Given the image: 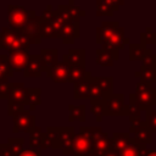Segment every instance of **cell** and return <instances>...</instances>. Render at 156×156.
<instances>
[{
  "mask_svg": "<svg viewBox=\"0 0 156 156\" xmlns=\"http://www.w3.org/2000/svg\"><path fill=\"white\" fill-rule=\"evenodd\" d=\"M41 17L37 15L35 10H29V17L24 27L20 30L29 41V44H40L41 43V30H40Z\"/></svg>",
  "mask_w": 156,
  "mask_h": 156,
  "instance_id": "6da1fadb",
  "label": "cell"
},
{
  "mask_svg": "<svg viewBox=\"0 0 156 156\" xmlns=\"http://www.w3.org/2000/svg\"><path fill=\"white\" fill-rule=\"evenodd\" d=\"M105 104V116H128L129 108L128 104L124 102V95L121 93H112L106 99Z\"/></svg>",
  "mask_w": 156,
  "mask_h": 156,
  "instance_id": "7a4b0ae2",
  "label": "cell"
},
{
  "mask_svg": "<svg viewBox=\"0 0 156 156\" xmlns=\"http://www.w3.org/2000/svg\"><path fill=\"white\" fill-rule=\"evenodd\" d=\"M12 121H13V127H12L13 133H32L37 127L35 116L32 115V112L26 108L12 116Z\"/></svg>",
  "mask_w": 156,
  "mask_h": 156,
  "instance_id": "3957f363",
  "label": "cell"
},
{
  "mask_svg": "<svg viewBox=\"0 0 156 156\" xmlns=\"http://www.w3.org/2000/svg\"><path fill=\"white\" fill-rule=\"evenodd\" d=\"M28 17H29V11L23 6L15 4L7 5V18H9L10 28L15 30H21L27 23Z\"/></svg>",
  "mask_w": 156,
  "mask_h": 156,
  "instance_id": "277c9868",
  "label": "cell"
},
{
  "mask_svg": "<svg viewBox=\"0 0 156 156\" xmlns=\"http://www.w3.org/2000/svg\"><path fill=\"white\" fill-rule=\"evenodd\" d=\"M124 39H126V37H124V27L119 26L115 30V33L106 41H104L101 44V48L107 50L108 52H111L113 60L117 61V60H119V51L123 50V48L126 45L124 44Z\"/></svg>",
  "mask_w": 156,
  "mask_h": 156,
  "instance_id": "5b68a950",
  "label": "cell"
},
{
  "mask_svg": "<svg viewBox=\"0 0 156 156\" xmlns=\"http://www.w3.org/2000/svg\"><path fill=\"white\" fill-rule=\"evenodd\" d=\"M91 141L82 133H76L73 140H72V144L66 149L63 150V155H80V154H90L91 151Z\"/></svg>",
  "mask_w": 156,
  "mask_h": 156,
  "instance_id": "8992f818",
  "label": "cell"
},
{
  "mask_svg": "<svg viewBox=\"0 0 156 156\" xmlns=\"http://www.w3.org/2000/svg\"><path fill=\"white\" fill-rule=\"evenodd\" d=\"M44 72V65L39 54H29L28 63L23 69V76L26 78H38Z\"/></svg>",
  "mask_w": 156,
  "mask_h": 156,
  "instance_id": "52a82bcc",
  "label": "cell"
},
{
  "mask_svg": "<svg viewBox=\"0 0 156 156\" xmlns=\"http://www.w3.org/2000/svg\"><path fill=\"white\" fill-rule=\"evenodd\" d=\"M68 69L69 66L66 62H57L55 66L45 71L46 76L55 83H67L68 82Z\"/></svg>",
  "mask_w": 156,
  "mask_h": 156,
  "instance_id": "ba28073f",
  "label": "cell"
},
{
  "mask_svg": "<svg viewBox=\"0 0 156 156\" xmlns=\"http://www.w3.org/2000/svg\"><path fill=\"white\" fill-rule=\"evenodd\" d=\"M135 100L140 107L141 111H147L156 106V91L155 88L150 90H144V91H135L134 93Z\"/></svg>",
  "mask_w": 156,
  "mask_h": 156,
  "instance_id": "9c48e42d",
  "label": "cell"
},
{
  "mask_svg": "<svg viewBox=\"0 0 156 156\" xmlns=\"http://www.w3.org/2000/svg\"><path fill=\"white\" fill-rule=\"evenodd\" d=\"M118 27H119L118 21H104L101 26L96 28V40H95L96 44L101 45L104 41H106Z\"/></svg>",
  "mask_w": 156,
  "mask_h": 156,
  "instance_id": "30bf717a",
  "label": "cell"
},
{
  "mask_svg": "<svg viewBox=\"0 0 156 156\" xmlns=\"http://www.w3.org/2000/svg\"><path fill=\"white\" fill-rule=\"evenodd\" d=\"M130 139H132V135L129 134V132H126V133L115 132V133H112L108 151L119 155V152L128 145V143L130 141Z\"/></svg>",
  "mask_w": 156,
  "mask_h": 156,
  "instance_id": "8fae6325",
  "label": "cell"
},
{
  "mask_svg": "<svg viewBox=\"0 0 156 156\" xmlns=\"http://www.w3.org/2000/svg\"><path fill=\"white\" fill-rule=\"evenodd\" d=\"M74 135H76L74 127H60L58 138H57V143H56L55 149L61 150V151L66 150L72 144Z\"/></svg>",
  "mask_w": 156,
  "mask_h": 156,
  "instance_id": "7c38bea8",
  "label": "cell"
},
{
  "mask_svg": "<svg viewBox=\"0 0 156 156\" xmlns=\"http://www.w3.org/2000/svg\"><path fill=\"white\" fill-rule=\"evenodd\" d=\"M91 72L88 71L87 76L84 79H82L80 82L73 84V98L76 100H80V99H89V91H90V80H91Z\"/></svg>",
  "mask_w": 156,
  "mask_h": 156,
  "instance_id": "4fadbf2b",
  "label": "cell"
},
{
  "mask_svg": "<svg viewBox=\"0 0 156 156\" xmlns=\"http://www.w3.org/2000/svg\"><path fill=\"white\" fill-rule=\"evenodd\" d=\"M27 89L24 87V83L22 82H15L12 83V87L10 89L7 101H13L17 104H21L26 106V98H27Z\"/></svg>",
  "mask_w": 156,
  "mask_h": 156,
  "instance_id": "5bb4252c",
  "label": "cell"
},
{
  "mask_svg": "<svg viewBox=\"0 0 156 156\" xmlns=\"http://www.w3.org/2000/svg\"><path fill=\"white\" fill-rule=\"evenodd\" d=\"M63 62L68 66H83L85 67V49H69L63 55Z\"/></svg>",
  "mask_w": 156,
  "mask_h": 156,
  "instance_id": "9a60e30c",
  "label": "cell"
},
{
  "mask_svg": "<svg viewBox=\"0 0 156 156\" xmlns=\"http://www.w3.org/2000/svg\"><path fill=\"white\" fill-rule=\"evenodd\" d=\"M133 139L139 144H151L152 143V130L149 128L145 121H141L140 124L136 127V129L133 133Z\"/></svg>",
  "mask_w": 156,
  "mask_h": 156,
  "instance_id": "2e32d148",
  "label": "cell"
},
{
  "mask_svg": "<svg viewBox=\"0 0 156 156\" xmlns=\"http://www.w3.org/2000/svg\"><path fill=\"white\" fill-rule=\"evenodd\" d=\"M80 35L79 32V24H69V26H62L58 38L62 40L63 44H73L76 39H78Z\"/></svg>",
  "mask_w": 156,
  "mask_h": 156,
  "instance_id": "e0dca14e",
  "label": "cell"
},
{
  "mask_svg": "<svg viewBox=\"0 0 156 156\" xmlns=\"http://www.w3.org/2000/svg\"><path fill=\"white\" fill-rule=\"evenodd\" d=\"M146 154H147L146 145L139 144L132 138L128 145L119 152L118 156H146Z\"/></svg>",
  "mask_w": 156,
  "mask_h": 156,
  "instance_id": "ac0fdd59",
  "label": "cell"
},
{
  "mask_svg": "<svg viewBox=\"0 0 156 156\" xmlns=\"http://www.w3.org/2000/svg\"><path fill=\"white\" fill-rule=\"evenodd\" d=\"M28 57L29 52L28 51H22V52H16L9 56L10 60V66L13 72H21L26 68L28 63Z\"/></svg>",
  "mask_w": 156,
  "mask_h": 156,
  "instance_id": "d6986e66",
  "label": "cell"
},
{
  "mask_svg": "<svg viewBox=\"0 0 156 156\" xmlns=\"http://www.w3.org/2000/svg\"><path fill=\"white\" fill-rule=\"evenodd\" d=\"M39 55H40L43 65H44V71L55 66L58 62V50L57 49H41Z\"/></svg>",
  "mask_w": 156,
  "mask_h": 156,
  "instance_id": "ffe728a7",
  "label": "cell"
},
{
  "mask_svg": "<svg viewBox=\"0 0 156 156\" xmlns=\"http://www.w3.org/2000/svg\"><path fill=\"white\" fill-rule=\"evenodd\" d=\"M29 49H30V44L28 41V39L20 32L17 38L15 39V41L11 44V46L6 50L7 51V55H12V54H16V52H22V51H28L29 52Z\"/></svg>",
  "mask_w": 156,
  "mask_h": 156,
  "instance_id": "44dd1931",
  "label": "cell"
},
{
  "mask_svg": "<svg viewBox=\"0 0 156 156\" xmlns=\"http://www.w3.org/2000/svg\"><path fill=\"white\" fill-rule=\"evenodd\" d=\"M20 30H15L10 27H2L0 30V49H9L17 38Z\"/></svg>",
  "mask_w": 156,
  "mask_h": 156,
  "instance_id": "7402d4cb",
  "label": "cell"
},
{
  "mask_svg": "<svg viewBox=\"0 0 156 156\" xmlns=\"http://www.w3.org/2000/svg\"><path fill=\"white\" fill-rule=\"evenodd\" d=\"M95 84L101 91L104 99L113 93V78L112 77H93Z\"/></svg>",
  "mask_w": 156,
  "mask_h": 156,
  "instance_id": "603a6c76",
  "label": "cell"
},
{
  "mask_svg": "<svg viewBox=\"0 0 156 156\" xmlns=\"http://www.w3.org/2000/svg\"><path fill=\"white\" fill-rule=\"evenodd\" d=\"M40 104H41V89L40 88H28L27 98H26V106L29 107L28 110L32 112Z\"/></svg>",
  "mask_w": 156,
  "mask_h": 156,
  "instance_id": "cb8c5ba5",
  "label": "cell"
},
{
  "mask_svg": "<svg viewBox=\"0 0 156 156\" xmlns=\"http://www.w3.org/2000/svg\"><path fill=\"white\" fill-rule=\"evenodd\" d=\"M110 143H111V136L106 135L99 140H96L95 143H93L91 146V151H90V156H104L110 147Z\"/></svg>",
  "mask_w": 156,
  "mask_h": 156,
  "instance_id": "d4e9b609",
  "label": "cell"
},
{
  "mask_svg": "<svg viewBox=\"0 0 156 156\" xmlns=\"http://www.w3.org/2000/svg\"><path fill=\"white\" fill-rule=\"evenodd\" d=\"M149 52H152L151 49H147L145 45L140 43H130L129 44V60L130 61H136V60H143L144 56Z\"/></svg>",
  "mask_w": 156,
  "mask_h": 156,
  "instance_id": "484cf974",
  "label": "cell"
},
{
  "mask_svg": "<svg viewBox=\"0 0 156 156\" xmlns=\"http://www.w3.org/2000/svg\"><path fill=\"white\" fill-rule=\"evenodd\" d=\"M79 133L84 134L91 141V144L95 143L96 140H99V139L108 135V133L107 132H104L102 128H100V127H80L79 128Z\"/></svg>",
  "mask_w": 156,
  "mask_h": 156,
  "instance_id": "4316f807",
  "label": "cell"
},
{
  "mask_svg": "<svg viewBox=\"0 0 156 156\" xmlns=\"http://www.w3.org/2000/svg\"><path fill=\"white\" fill-rule=\"evenodd\" d=\"M68 111H69V115H68V121L69 122H73V121L84 122L85 121V105L84 104H80L78 106H76L73 104H69L68 105Z\"/></svg>",
  "mask_w": 156,
  "mask_h": 156,
  "instance_id": "83f0119b",
  "label": "cell"
},
{
  "mask_svg": "<svg viewBox=\"0 0 156 156\" xmlns=\"http://www.w3.org/2000/svg\"><path fill=\"white\" fill-rule=\"evenodd\" d=\"M113 57L111 55V52H108L105 49H96V58H95V63L102 67H111L113 66Z\"/></svg>",
  "mask_w": 156,
  "mask_h": 156,
  "instance_id": "f1b7e54d",
  "label": "cell"
},
{
  "mask_svg": "<svg viewBox=\"0 0 156 156\" xmlns=\"http://www.w3.org/2000/svg\"><path fill=\"white\" fill-rule=\"evenodd\" d=\"M87 69L83 66H69L68 69V83H78L87 76Z\"/></svg>",
  "mask_w": 156,
  "mask_h": 156,
  "instance_id": "f546056e",
  "label": "cell"
},
{
  "mask_svg": "<svg viewBox=\"0 0 156 156\" xmlns=\"http://www.w3.org/2000/svg\"><path fill=\"white\" fill-rule=\"evenodd\" d=\"M134 76L136 78H140V80L149 82L151 84L156 83V68H149V67L140 66V69L134 72Z\"/></svg>",
  "mask_w": 156,
  "mask_h": 156,
  "instance_id": "4dcf8cb0",
  "label": "cell"
},
{
  "mask_svg": "<svg viewBox=\"0 0 156 156\" xmlns=\"http://www.w3.org/2000/svg\"><path fill=\"white\" fill-rule=\"evenodd\" d=\"M44 132L40 127H35L34 130L30 133V136H29V146L30 149H38L40 150V146H41V143H43V139H44Z\"/></svg>",
  "mask_w": 156,
  "mask_h": 156,
  "instance_id": "1f68e13d",
  "label": "cell"
},
{
  "mask_svg": "<svg viewBox=\"0 0 156 156\" xmlns=\"http://www.w3.org/2000/svg\"><path fill=\"white\" fill-rule=\"evenodd\" d=\"M66 9H67V11L69 13V17H71V20H72V22L74 24H79L80 20L87 15L84 10H82L79 6H76V5H68V4H66Z\"/></svg>",
  "mask_w": 156,
  "mask_h": 156,
  "instance_id": "d6a6232c",
  "label": "cell"
},
{
  "mask_svg": "<svg viewBox=\"0 0 156 156\" xmlns=\"http://www.w3.org/2000/svg\"><path fill=\"white\" fill-rule=\"evenodd\" d=\"M40 30H41V37L44 38H58V32L52 27V24L48 21H43L40 22Z\"/></svg>",
  "mask_w": 156,
  "mask_h": 156,
  "instance_id": "836d02e7",
  "label": "cell"
},
{
  "mask_svg": "<svg viewBox=\"0 0 156 156\" xmlns=\"http://www.w3.org/2000/svg\"><path fill=\"white\" fill-rule=\"evenodd\" d=\"M6 145L9 146V149L11 150V152L17 156L24 147V139L23 138H7V141H6Z\"/></svg>",
  "mask_w": 156,
  "mask_h": 156,
  "instance_id": "e575fe53",
  "label": "cell"
},
{
  "mask_svg": "<svg viewBox=\"0 0 156 156\" xmlns=\"http://www.w3.org/2000/svg\"><path fill=\"white\" fill-rule=\"evenodd\" d=\"M90 102H91L90 112L96 117V121L100 122L102 119V117H105V104H104V100H95V101H90Z\"/></svg>",
  "mask_w": 156,
  "mask_h": 156,
  "instance_id": "d590c367",
  "label": "cell"
},
{
  "mask_svg": "<svg viewBox=\"0 0 156 156\" xmlns=\"http://www.w3.org/2000/svg\"><path fill=\"white\" fill-rule=\"evenodd\" d=\"M55 11H56V15L58 16V18H60V21H61V23H62L63 26L74 24V23L72 22L71 17H69V13H68L67 9H66V4H58Z\"/></svg>",
  "mask_w": 156,
  "mask_h": 156,
  "instance_id": "8d00e7d4",
  "label": "cell"
},
{
  "mask_svg": "<svg viewBox=\"0 0 156 156\" xmlns=\"http://www.w3.org/2000/svg\"><path fill=\"white\" fill-rule=\"evenodd\" d=\"M140 44L145 46L149 44H156V32H154L151 27H146L145 30L140 33Z\"/></svg>",
  "mask_w": 156,
  "mask_h": 156,
  "instance_id": "74e56055",
  "label": "cell"
},
{
  "mask_svg": "<svg viewBox=\"0 0 156 156\" xmlns=\"http://www.w3.org/2000/svg\"><path fill=\"white\" fill-rule=\"evenodd\" d=\"M128 108H129V115L128 117H140L141 115V110L135 100V96H134V93H130L129 94V104H128Z\"/></svg>",
  "mask_w": 156,
  "mask_h": 156,
  "instance_id": "f35d334b",
  "label": "cell"
},
{
  "mask_svg": "<svg viewBox=\"0 0 156 156\" xmlns=\"http://www.w3.org/2000/svg\"><path fill=\"white\" fill-rule=\"evenodd\" d=\"M58 132H60V127H48L45 130V135L46 138L50 140L52 149H55L56 143H57V138H58Z\"/></svg>",
  "mask_w": 156,
  "mask_h": 156,
  "instance_id": "ab89813d",
  "label": "cell"
},
{
  "mask_svg": "<svg viewBox=\"0 0 156 156\" xmlns=\"http://www.w3.org/2000/svg\"><path fill=\"white\" fill-rule=\"evenodd\" d=\"M145 112H146V117H145L146 124L152 130V133H156V108H150Z\"/></svg>",
  "mask_w": 156,
  "mask_h": 156,
  "instance_id": "60d3db41",
  "label": "cell"
},
{
  "mask_svg": "<svg viewBox=\"0 0 156 156\" xmlns=\"http://www.w3.org/2000/svg\"><path fill=\"white\" fill-rule=\"evenodd\" d=\"M115 10L102 2H99L96 1V16L101 17V16H107V17H111L113 15Z\"/></svg>",
  "mask_w": 156,
  "mask_h": 156,
  "instance_id": "b9f144b4",
  "label": "cell"
},
{
  "mask_svg": "<svg viewBox=\"0 0 156 156\" xmlns=\"http://www.w3.org/2000/svg\"><path fill=\"white\" fill-rule=\"evenodd\" d=\"M141 66L149 68H156V54H154V51L146 54L141 60Z\"/></svg>",
  "mask_w": 156,
  "mask_h": 156,
  "instance_id": "7bdbcfd3",
  "label": "cell"
},
{
  "mask_svg": "<svg viewBox=\"0 0 156 156\" xmlns=\"http://www.w3.org/2000/svg\"><path fill=\"white\" fill-rule=\"evenodd\" d=\"M22 110H24V106L23 105L17 104V102H13V101H7V115L10 117L15 116L16 113H18Z\"/></svg>",
  "mask_w": 156,
  "mask_h": 156,
  "instance_id": "ee69618b",
  "label": "cell"
},
{
  "mask_svg": "<svg viewBox=\"0 0 156 156\" xmlns=\"http://www.w3.org/2000/svg\"><path fill=\"white\" fill-rule=\"evenodd\" d=\"M96 1L102 2V4H105V5L110 6V7H112L115 11H118L119 6L124 5V0H96Z\"/></svg>",
  "mask_w": 156,
  "mask_h": 156,
  "instance_id": "f6af8a7d",
  "label": "cell"
},
{
  "mask_svg": "<svg viewBox=\"0 0 156 156\" xmlns=\"http://www.w3.org/2000/svg\"><path fill=\"white\" fill-rule=\"evenodd\" d=\"M11 87H12V83L11 82L0 84V100L1 99H6L7 100V96H9V93H10Z\"/></svg>",
  "mask_w": 156,
  "mask_h": 156,
  "instance_id": "bcb514c9",
  "label": "cell"
},
{
  "mask_svg": "<svg viewBox=\"0 0 156 156\" xmlns=\"http://www.w3.org/2000/svg\"><path fill=\"white\" fill-rule=\"evenodd\" d=\"M54 13H55V10H52V6L49 4V5L46 6V9L43 10L40 17H41L43 21H50V20L54 17Z\"/></svg>",
  "mask_w": 156,
  "mask_h": 156,
  "instance_id": "7dc6e473",
  "label": "cell"
},
{
  "mask_svg": "<svg viewBox=\"0 0 156 156\" xmlns=\"http://www.w3.org/2000/svg\"><path fill=\"white\" fill-rule=\"evenodd\" d=\"M17 156H41V150L38 149H23Z\"/></svg>",
  "mask_w": 156,
  "mask_h": 156,
  "instance_id": "c3c4849f",
  "label": "cell"
},
{
  "mask_svg": "<svg viewBox=\"0 0 156 156\" xmlns=\"http://www.w3.org/2000/svg\"><path fill=\"white\" fill-rule=\"evenodd\" d=\"M152 84L149 82H144V80H139L135 85V91H144V90H150L152 89Z\"/></svg>",
  "mask_w": 156,
  "mask_h": 156,
  "instance_id": "681fc988",
  "label": "cell"
},
{
  "mask_svg": "<svg viewBox=\"0 0 156 156\" xmlns=\"http://www.w3.org/2000/svg\"><path fill=\"white\" fill-rule=\"evenodd\" d=\"M140 122H141V117H129V123H130L129 134H130V135L134 133V130H135L136 127L140 124Z\"/></svg>",
  "mask_w": 156,
  "mask_h": 156,
  "instance_id": "f907efd6",
  "label": "cell"
},
{
  "mask_svg": "<svg viewBox=\"0 0 156 156\" xmlns=\"http://www.w3.org/2000/svg\"><path fill=\"white\" fill-rule=\"evenodd\" d=\"M146 156H156V150L147 149V154H146Z\"/></svg>",
  "mask_w": 156,
  "mask_h": 156,
  "instance_id": "816d5d0a",
  "label": "cell"
},
{
  "mask_svg": "<svg viewBox=\"0 0 156 156\" xmlns=\"http://www.w3.org/2000/svg\"><path fill=\"white\" fill-rule=\"evenodd\" d=\"M104 156H118V154H115V152H111V151H107Z\"/></svg>",
  "mask_w": 156,
  "mask_h": 156,
  "instance_id": "f5cc1de1",
  "label": "cell"
},
{
  "mask_svg": "<svg viewBox=\"0 0 156 156\" xmlns=\"http://www.w3.org/2000/svg\"><path fill=\"white\" fill-rule=\"evenodd\" d=\"M74 1L76 0H68V5H74Z\"/></svg>",
  "mask_w": 156,
  "mask_h": 156,
  "instance_id": "db71d44e",
  "label": "cell"
},
{
  "mask_svg": "<svg viewBox=\"0 0 156 156\" xmlns=\"http://www.w3.org/2000/svg\"><path fill=\"white\" fill-rule=\"evenodd\" d=\"M74 156H90L89 154H80V155H74Z\"/></svg>",
  "mask_w": 156,
  "mask_h": 156,
  "instance_id": "11a10c76",
  "label": "cell"
},
{
  "mask_svg": "<svg viewBox=\"0 0 156 156\" xmlns=\"http://www.w3.org/2000/svg\"><path fill=\"white\" fill-rule=\"evenodd\" d=\"M0 149H1V144H0Z\"/></svg>",
  "mask_w": 156,
  "mask_h": 156,
  "instance_id": "9f6ffc18",
  "label": "cell"
},
{
  "mask_svg": "<svg viewBox=\"0 0 156 156\" xmlns=\"http://www.w3.org/2000/svg\"><path fill=\"white\" fill-rule=\"evenodd\" d=\"M155 91H156V88H155Z\"/></svg>",
  "mask_w": 156,
  "mask_h": 156,
  "instance_id": "6f0895ef",
  "label": "cell"
}]
</instances>
